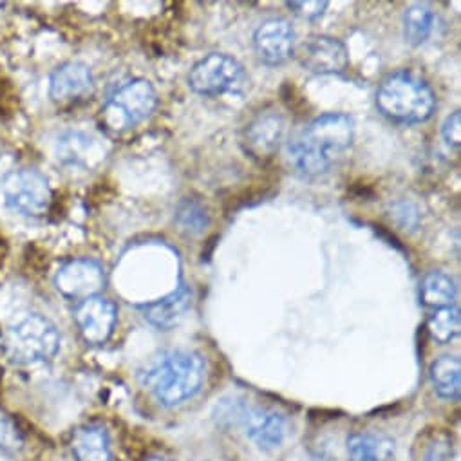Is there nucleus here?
I'll return each instance as SVG.
<instances>
[{
	"instance_id": "obj_1",
	"label": "nucleus",
	"mask_w": 461,
	"mask_h": 461,
	"mask_svg": "<svg viewBox=\"0 0 461 461\" xmlns=\"http://www.w3.org/2000/svg\"><path fill=\"white\" fill-rule=\"evenodd\" d=\"M353 138L355 123L351 116L342 113L322 114L288 141L290 163L306 177L324 176L342 161L353 145Z\"/></svg>"
},
{
	"instance_id": "obj_2",
	"label": "nucleus",
	"mask_w": 461,
	"mask_h": 461,
	"mask_svg": "<svg viewBox=\"0 0 461 461\" xmlns=\"http://www.w3.org/2000/svg\"><path fill=\"white\" fill-rule=\"evenodd\" d=\"M206 376L201 355L194 351H167L156 357L141 373V384L165 407H176L194 398Z\"/></svg>"
},
{
	"instance_id": "obj_3",
	"label": "nucleus",
	"mask_w": 461,
	"mask_h": 461,
	"mask_svg": "<svg viewBox=\"0 0 461 461\" xmlns=\"http://www.w3.org/2000/svg\"><path fill=\"white\" fill-rule=\"evenodd\" d=\"M376 107L393 122L421 123L432 116L436 96L421 77L411 71H396L380 84Z\"/></svg>"
},
{
	"instance_id": "obj_4",
	"label": "nucleus",
	"mask_w": 461,
	"mask_h": 461,
	"mask_svg": "<svg viewBox=\"0 0 461 461\" xmlns=\"http://www.w3.org/2000/svg\"><path fill=\"white\" fill-rule=\"evenodd\" d=\"M158 95L149 80L136 78L123 84L102 109V120L107 131L123 132L152 114Z\"/></svg>"
},
{
	"instance_id": "obj_5",
	"label": "nucleus",
	"mask_w": 461,
	"mask_h": 461,
	"mask_svg": "<svg viewBox=\"0 0 461 461\" xmlns=\"http://www.w3.org/2000/svg\"><path fill=\"white\" fill-rule=\"evenodd\" d=\"M188 84L203 96L241 95L249 87V77L236 59L222 53H212L192 68Z\"/></svg>"
},
{
	"instance_id": "obj_6",
	"label": "nucleus",
	"mask_w": 461,
	"mask_h": 461,
	"mask_svg": "<svg viewBox=\"0 0 461 461\" xmlns=\"http://www.w3.org/2000/svg\"><path fill=\"white\" fill-rule=\"evenodd\" d=\"M8 348L19 362H46L59 353L60 333L50 319L32 313L12 326Z\"/></svg>"
},
{
	"instance_id": "obj_7",
	"label": "nucleus",
	"mask_w": 461,
	"mask_h": 461,
	"mask_svg": "<svg viewBox=\"0 0 461 461\" xmlns=\"http://www.w3.org/2000/svg\"><path fill=\"white\" fill-rule=\"evenodd\" d=\"M3 195L10 210L28 217L44 215L53 199L48 179L33 168L10 172L3 181Z\"/></svg>"
},
{
	"instance_id": "obj_8",
	"label": "nucleus",
	"mask_w": 461,
	"mask_h": 461,
	"mask_svg": "<svg viewBox=\"0 0 461 461\" xmlns=\"http://www.w3.org/2000/svg\"><path fill=\"white\" fill-rule=\"evenodd\" d=\"M285 134H286L285 116L276 109H268L259 113L245 127L241 145L250 158L258 161H268L277 154L285 140Z\"/></svg>"
},
{
	"instance_id": "obj_9",
	"label": "nucleus",
	"mask_w": 461,
	"mask_h": 461,
	"mask_svg": "<svg viewBox=\"0 0 461 461\" xmlns=\"http://www.w3.org/2000/svg\"><path fill=\"white\" fill-rule=\"evenodd\" d=\"M55 286L68 299L86 301L104 290L105 274L102 265L93 259H71L57 272Z\"/></svg>"
},
{
	"instance_id": "obj_10",
	"label": "nucleus",
	"mask_w": 461,
	"mask_h": 461,
	"mask_svg": "<svg viewBox=\"0 0 461 461\" xmlns=\"http://www.w3.org/2000/svg\"><path fill=\"white\" fill-rule=\"evenodd\" d=\"M116 306L105 297H89L80 301L75 310V321L86 342L100 346L105 344L116 326Z\"/></svg>"
},
{
	"instance_id": "obj_11",
	"label": "nucleus",
	"mask_w": 461,
	"mask_h": 461,
	"mask_svg": "<svg viewBox=\"0 0 461 461\" xmlns=\"http://www.w3.org/2000/svg\"><path fill=\"white\" fill-rule=\"evenodd\" d=\"M299 62L304 69L315 75H339L348 69L349 57L346 46L340 41L319 35L303 44Z\"/></svg>"
},
{
	"instance_id": "obj_12",
	"label": "nucleus",
	"mask_w": 461,
	"mask_h": 461,
	"mask_svg": "<svg viewBox=\"0 0 461 461\" xmlns=\"http://www.w3.org/2000/svg\"><path fill=\"white\" fill-rule=\"evenodd\" d=\"M258 57L268 66H281L295 51V32L285 19L265 21L254 33Z\"/></svg>"
},
{
	"instance_id": "obj_13",
	"label": "nucleus",
	"mask_w": 461,
	"mask_h": 461,
	"mask_svg": "<svg viewBox=\"0 0 461 461\" xmlns=\"http://www.w3.org/2000/svg\"><path fill=\"white\" fill-rule=\"evenodd\" d=\"M238 420L245 434L263 450H274L283 445L286 436V420L281 412L265 407H241Z\"/></svg>"
},
{
	"instance_id": "obj_14",
	"label": "nucleus",
	"mask_w": 461,
	"mask_h": 461,
	"mask_svg": "<svg viewBox=\"0 0 461 461\" xmlns=\"http://www.w3.org/2000/svg\"><path fill=\"white\" fill-rule=\"evenodd\" d=\"M93 73L86 64L68 62L57 68L50 80V95L55 102H73L93 89Z\"/></svg>"
},
{
	"instance_id": "obj_15",
	"label": "nucleus",
	"mask_w": 461,
	"mask_h": 461,
	"mask_svg": "<svg viewBox=\"0 0 461 461\" xmlns=\"http://www.w3.org/2000/svg\"><path fill=\"white\" fill-rule=\"evenodd\" d=\"M190 306V292L186 286L177 288L174 294L145 306V319L159 331L176 328Z\"/></svg>"
},
{
	"instance_id": "obj_16",
	"label": "nucleus",
	"mask_w": 461,
	"mask_h": 461,
	"mask_svg": "<svg viewBox=\"0 0 461 461\" xmlns=\"http://www.w3.org/2000/svg\"><path fill=\"white\" fill-rule=\"evenodd\" d=\"M57 154L62 163L75 167H91L105 158L100 143L84 132H68L60 136Z\"/></svg>"
},
{
	"instance_id": "obj_17",
	"label": "nucleus",
	"mask_w": 461,
	"mask_h": 461,
	"mask_svg": "<svg viewBox=\"0 0 461 461\" xmlns=\"http://www.w3.org/2000/svg\"><path fill=\"white\" fill-rule=\"evenodd\" d=\"M77 461H111V441L105 427L89 423L80 427L71 439Z\"/></svg>"
},
{
	"instance_id": "obj_18",
	"label": "nucleus",
	"mask_w": 461,
	"mask_h": 461,
	"mask_svg": "<svg viewBox=\"0 0 461 461\" xmlns=\"http://www.w3.org/2000/svg\"><path fill=\"white\" fill-rule=\"evenodd\" d=\"M346 450L351 461H393L394 441L378 432H355L348 438Z\"/></svg>"
},
{
	"instance_id": "obj_19",
	"label": "nucleus",
	"mask_w": 461,
	"mask_h": 461,
	"mask_svg": "<svg viewBox=\"0 0 461 461\" xmlns=\"http://www.w3.org/2000/svg\"><path fill=\"white\" fill-rule=\"evenodd\" d=\"M430 382L434 391L450 402L459 400L461 393V362L457 357H439L430 364Z\"/></svg>"
},
{
	"instance_id": "obj_20",
	"label": "nucleus",
	"mask_w": 461,
	"mask_h": 461,
	"mask_svg": "<svg viewBox=\"0 0 461 461\" xmlns=\"http://www.w3.org/2000/svg\"><path fill=\"white\" fill-rule=\"evenodd\" d=\"M420 299L421 304L427 308H448L454 306V299H456V285L454 281L439 272H429L423 279H421V286H420Z\"/></svg>"
},
{
	"instance_id": "obj_21",
	"label": "nucleus",
	"mask_w": 461,
	"mask_h": 461,
	"mask_svg": "<svg viewBox=\"0 0 461 461\" xmlns=\"http://www.w3.org/2000/svg\"><path fill=\"white\" fill-rule=\"evenodd\" d=\"M434 28V14L427 5H412L403 14V33L411 46L423 44Z\"/></svg>"
},
{
	"instance_id": "obj_22",
	"label": "nucleus",
	"mask_w": 461,
	"mask_h": 461,
	"mask_svg": "<svg viewBox=\"0 0 461 461\" xmlns=\"http://www.w3.org/2000/svg\"><path fill=\"white\" fill-rule=\"evenodd\" d=\"M427 330L436 342H450L459 333V310L456 306L436 310L427 321Z\"/></svg>"
},
{
	"instance_id": "obj_23",
	"label": "nucleus",
	"mask_w": 461,
	"mask_h": 461,
	"mask_svg": "<svg viewBox=\"0 0 461 461\" xmlns=\"http://www.w3.org/2000/svg\"><path fill=\"white\" fill-rule=\"evenodd\" d=\"M176 222L183 232L197 236L208 226L210 217L204 204L195 199H183L176 210Z\"/></svg>"
},
{
	"instance_id": "obj_24",
	"label": "nucleus",
	"mask_w": 461,
	"mask_h": 461,
	"mask_svg": "<svg viewBox=\"0 0 461 461\" xmlns=\"http://www.w3.org/2000/svg\"><path fill=\"white\" fill-rule=\"evenodd\" d=\"M23 434L15 423V420L0 409V450L17 452L23 448Z\"/></svg>"
},
{
	"instance_id": "obj_25",
	"label": "nucleus",
	"mask_w": 461,
	"mask_h": 461,
	"mask_svg": "<svg viewBox=\"0 0 461 461\" xmlns=\"http://www.w3.org/2000/svg\"><path fill=\"white\" fill-rule=\"evenodd\" d=\"M286 6L303 21H317L324 15L328 3L326 0H303V3H286Z\"/></svg>"
},
{
	"instance_id": "obj_26",
	"label": "nucleus",
	"mask_w": 461,
	"mask_h": 461,
	"mask_svg": "<svg viewBox=\"0 0 461 461\" xmlns=\"http://www.w3.org/2000/svg\"><path fill=\"white\" fill-rule=\"evenodd\" d=\"M441 134L448 147L459 149L461 145V113L459 111H454L452 114L447 116L441 127Z\"/></svg>"
},
{
	"instance_id": "obj_27",
	"label": "nucleus",
	"mask_w": 461,
	"mask_h": 461,
	"mask_svg": "<svg viewBox=\"0 0 461 461\" xmlns=\"http://www.w3.org/2000/svg\"><path fill=\"white\" fill-rule=\"evenodd\" d=\"M448 459H450L448 439H436L425 454V461H448Z\"/></svg>"
}]
</instances>
